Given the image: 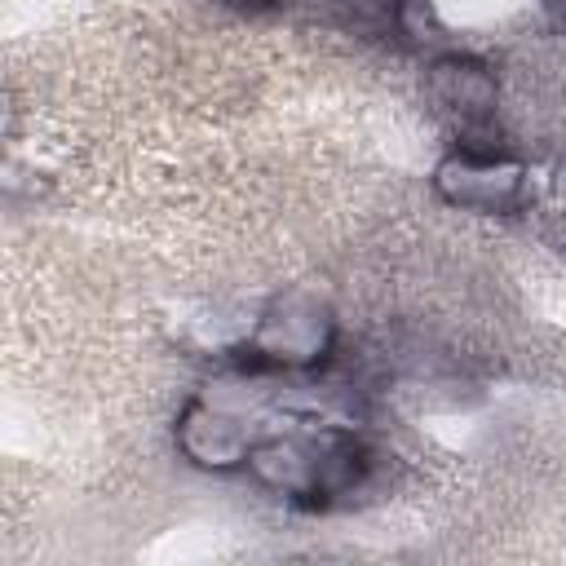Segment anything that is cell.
Instances as JSON below:
<instances>
[{
    "mask_svg": "<svg viewBox=\"0 0 566 566\" xmlns=\"http://www.w3.org/2000/svg\"><path fill=\"white\" fill-rule=\"evenodd\" d=\"M526 172L522 164L495 155V150H460L438 168V190L451 203L482 208V212H504L522 199Z\"/></svg>",
    "mask_w": 566,
    "mask_h": 566,
    "instance_id": "1",
    "label": "cell"
},
{
    "mask_svg": "<svg viewBox=\"0 0 566 566\" xmlns=\"http://www.w3.org/2000/svg\"><path fill=\"white\" fill-rule=\"evenodd\" d=\"M181 451L195 460V464H208V469H234L252 455V442L243 433V424L226 411H212V407H190L186 420H181Z\"/></svg>",
    "mask_w": 566,
    "mask_h": 566,
    "instance_id": "3",
    "label": "cell"
},
{
    "mask_svg": "<svg viewBox=\"0 0 566 566\" xmlns=\"http://www.w3.org/2000/svg\"><path fill=\"white\" fill-rule=\"evenodd\" d=\"M226 4H234V9H243V13H261V9H274L279 0H226Z\"/></svg>",
    "mask_w": 566,
    "mask_h": 566,
    "instance_id": "5",
    "label": "cell"
},
{
    "mask_svg": "<svg viewBox=\"0 0 566 566\" xmlns=\"http://www.w3.org/2000/svg\"><path fill=\"white\" fill-rule=\"evenodd\" d=\"M429 93L438 97V106L447 111H460L464 119L473 115H486L495 106V80L482 62L473 57H442L433 62L429 71Z\"/></svg>",
    "mask_w": 566,
    "mask_h": 566,
    "instance_id": "4",
    "label": "cell"
},
{
    "mask_svg": "<svg viewBox=\"0 0 566 566\" xmlns=\"http://www.w3.org/2000/svg\"><path fill=\"white\" fill-rule=\"evenodd\" d=\"M323 345H327V318L318 314V305H305V301H283L261 323V336H256V349L270 363H310L318 358Z\"/></svg>",
    "mask_w": 566,
    "mask_h": 566,
    "instance_id": "2",
    "label": "cell"
}]
</instances>
